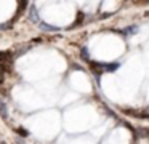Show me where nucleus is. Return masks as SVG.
<instances>
[{
	"mask_svg": "<svg viewBox=\"0 0 149 144\" xmlns=\"http://www.w3.org/2000/svg\"><path fill=\"white\" fill-rule=\"evenodd\" d=\"M13 67V54L10 51H0V69L3 72H10Z\"/></svg>",
	"mask_w": 149,
	"mask_h": 144,
	"instance_id": "nucleus-1",
	"label": "nucleus"
},
{
	"mask_svg": "<svg viewBox=\"0 0 149 144\" xmlns=\"http://www.w3.org/2000/svg\"><path fill=\"white\" fill-rule=\"evenodd\" d=\"M3 79H5V72H3L2 69H0V85L3 83Z\"/></svg>",
	"mask_w": 149,
	"mask_h": 144,
	"instance_id": "nucleus-2",
	"label": "nucleus"
}]
</instances>
